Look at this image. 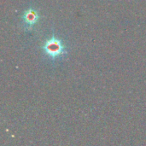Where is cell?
<instances>
[{
  "label": "cell",
  "mask_w": 146,
  "mask_h": 146,
  "mask_svg": "<svg viewBox=\"0 0 146 146\" xmlns=\"http://www.w3.org/2000/svg\"><path fill=\"white\" fill-rule=\"evenodd\" d=\"M43 49L48 56L53 58L60 56L64 52V46L62 43L60 39L55 37H52L50 39L47 40L44 44Z\"/></svg>",
  "instance_id": "1"
},
{
  "label": "cell",
  "mask_w": 146,
  "mask_h": 146,
  "mask_svg": "<svg viewBox=\"0 0 146 146\" xmlns=\"http://www.w3.org/2000/svg\"><path fill=\"white\" fill-rule=\"evenodd\" d=\"M22 19H23V21H24V24L26 27H32L33 25H35L37 23V21L38 20V14L35 9H29L24 13Z\"/></svg>",
  "instance_id": "2"
}]
</instances>
